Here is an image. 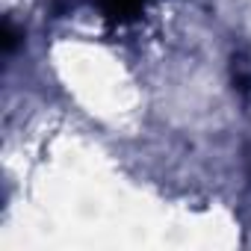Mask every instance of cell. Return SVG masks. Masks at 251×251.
Instances as JSON below:
<instances>
[{
    "label": "cell",
    "mask_w": 251,
    "mask_h": 251,
    "mask_svg": "<svg viewBox=\"0 0 251 251\" xmlns=\"http://www.w3.org/2000/svg\"><path fill=\"white\" fill-rule=\"evenodd\" d=\"M148 3L151 0H98V9L112 24H130L148 9Z\"/></svg>",
    "instance_id": "obj_1"
},
{
    "label": "cell",
    "mask_w": 251,
    "mask_h": 251,
    "mask_svg": "<svg viewBox=\"0 0 251 251\" xmlns=\"http://www.w3.org/2000/svg\"><path fill=\"white\" fill-rule=\"evenodd\" d=\"M230 71H233V86H236V92H239L242 98H251V62H248L245 56H233Z\"/></svg>",
    "instance_id": "obj_2"
},
{
    "label": "cell",
    "mask_w": 251,
    "mask_h": 251,
    "mask_svg": "<svg viewBox=\"0 0 251 251\" xmlns=\"http://www.w3.org/2000/svg\"><path fill=\"white\" fill-rule=\"evenodd\" d=\"M18 39H21V33L15 30L12 21H6V24H3V42H0V45H3V53H12L15 45H18Z\"/></svg>",
    "instance_id": "obj_3"
}]
</instances>
